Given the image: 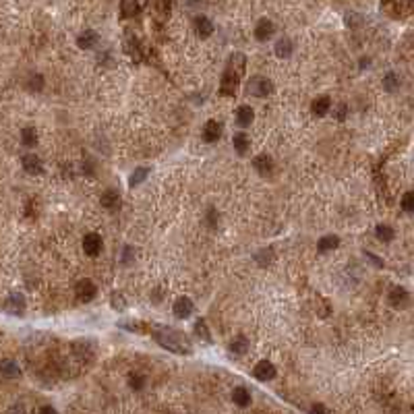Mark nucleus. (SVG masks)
<instances>
[{"instance_id":"nucleus-1","label":"nucleus","mask_w":414,"mask_h":414,"mask_svg":"<svg viewBox=\"0 0 414 414\" xmlns=\"http://www.w3.org/2000/svg\"><path fill=\"white\" fill-rule=\"evenodd\" d=\"M153 338L162 348L176 352V354H191L193 352V342L178 329H170V327H158L153 329Z\"/></svg>"},{"instance_id":"nucleus-2","label":"nucleus","mask_w":414,"mask_h":414,"mask_svg":"<svg viewBox=\"0 0 414 414\" xmlns=\"http://www.w3.org/2000/svg\"><path fill=\"white\" fill-rule=\"evenodd\" d=\"M272 89H274V83L261 75L251 77L246 83V95H253V97H265L272 93Z\"/></svg>"},{"instance_id":"nucleus-3","label":"nucleus","mask_w":414,"mask_h":414,"mask_svg":"<svg viewBox=\"0 0 414 414\" xmlns=\"http://www.w3.org/2000/svg\"><path fill=\"white\" fill-rule=\"evenodd\" d=\"M238 81H240V73L234 71L232 67H228L226 73H224V77H222L220 93H222V95H234V93H236V87H238Z\"/></svg>"},{"instance_id":"nucleus-4","label":"nucleus","mask_w":414,"mask_h":414,"mask_svg":"<svg viewBox=\"0 0 414 414\" xmlns=\"http://www.w3.org/2000/svg\"><path fill=\"white\" fill-rule=\"evenodd\" d=\"M75 294H77V298H79L81 302H89V300L95 298L97 290H95V284H93L91 280H81V282L77 284V288H75Z\"/></svg>"},{"instance_id":"nucleus-5","label":"nucleus","mask_w":414,"mask_h":414,"mask_svg":"<svg viewBox=\"0 0 414 414\" xmlns=\"http://www.w3.org/2000/svg\"><path fill=\"white\" fill-rule=\"evenodd\" d=\"M253 375L259 381H270V379L276 377V367L272 365L270 360H261V362H257V367L253 369Z\"/></svg>"},{"instance_id":"nucleus-6","label":"nucleus","mask_w":414,"mask_h":414,"mask_svg":"<svg viewBox=\"0 0 414 414\" xmlns=\"http://www.w3.org/2000/svg\"><path fill=\"white\" fill-rule=\"evenodd\" d=\"M174 315L178 317V319H187V317H191L193 315V310H195V304H193V300H189L187 296H180V298H176V302H174Z\"/></svg>"},{"instance_id":"nucleus-7","label":"nucleus","mask_w":414,"mask_h":414,"mask_svg":"<svg viewBox=\"0 0 414 414\" xmlns=\"http://www.w3.org/2000/svg\"><path fill=\"white\" fill-rule=\"evenodd\" d=\"M5 310L11 315H23L25 313V300L21 294H11L5 302Z\"/></svg>"},{"instance_id":"nucleus-8","label":"nucleus","mask_w":414,"mask_h":414,"mask_svg":"<svg viewBox=\"0 0 414 414\" xmlns=\"http://www.w3.org/2000/svg\"><path fill=\"white\" fill-rule=\"evenodd\" d=\"M83 251L89 257L99 255V251H101V238H99V234H95V232L85 234V238H83Z\"/></svg>"},{"instance_id":"nucleus-9","label":"nucleus","mask_w":414,"mask_h":414,"mask_svg":"<svg viewBox=\"0 0 414 414\" xmlns=\"http://www.w3.org/2000/svg\"><path fill=\"white\" fill-rule=\"evenodd\" d=\"M274 31H276L274 23H272L270 19H261V21L257 23V27H255V37H257L259 42H265L267 37L274 35Z\"/></svg>"},{"instance_id":"nucleus-10","label":"nucleus","mask_w":414,"mask_h":414,"mask_svg":"<svg viewBox=\"0 0 414 414\" xmlns=\"http://www.w3.org/2000/svg\"><path fill=\"white\" fill-rule=\"evenodd\" d=\"M220 135H222V127L218 125V120H210V122H205V127H203V139H205L207 143H214V141H218V139H220Z\"/></svg>"},{"instance_id":"nucleus-11","label":"nucleus","mask_w":414,"mask_h":414,"mask_svg":"<svg viewBox=\"0 0 414 414\" xmlns=\"http://www.w3.org/2000/svg\"><path fill=\"white\" fill-rule=\"evenodd\" d=\"M195 31L201 35V37H210L214 33V23L207 19V17H197L195 19Z\"/></svg>"},{"instance_id":"nucleus-12","label":"nucleus","mask_w":414,"mask_h":414,"mask_svg":"<svg viewBox=\"0 0 414 414\" xmlns=\"http://www.w3.org/2000/svg\"><path fill=\"white\" fill-rule=\"evenodd\" d=\"M329 108H332V99H329L327 95L317 97V99L313 101V106H310L313 114H317V116H325V114L329 112Z\"/></svg>"},{"instance_id":"nucleus-13","label":"nucleus","mask_w":414,"mask_h":414,"mask_svg":"<svg viewBox=\"0 0 414 414\" xmlns=\"http://www.w3.org/2000/svg\"><path fill=\"white\" fill-rule=\"evenodd\" d=\"M253 168H257V172H261V174H270L274 168V162H272L270 155L263 153V155H257L253 160Z\"/></svg>"},{"instance_id":"nucleus-14","label":"nucleus","mask_w":414,"mask_h":414,"mask_svg":"<svg viewBox=\"0 0 414 414\" xmlns=\"http://www.w3.org/2000/svg\"><path fill=\"white\" fill-rule=\"evenodd\" d=\"M23 168L29 174H39L42 172V160L37 158L35 153H29V155H25V158H23Z\"/></svg>"},{"instance_id":"nucleus-15","label":"nucleus","mask_w":414,"mask_h":414,"mask_svg":"<svg viewBox=\"0 0 414 414\" xmlns=\"http://www.w3.org/2000/svg\"><path fill=\"white\" fill-rule=\"evenodd\" d=\"M0 373H3L5 377H9V379H15V377L21 375V369H19V365L15 360H3L0 362Z\"/></svg>"},{"instance_id":"nucleus-16","label":"nucleus","mask_w":414,"mask_h":414,"mask_svg":"<svg viewBox=\"0 0 414 414\" xmlns=\"http://www.w3.org/2000/svg\"><path fill=\"white\" fill-rule=\"evenodd\" d=\"M253 118H255V112H253L251 106H240V108L236 110V122H238L240 127H249V125L253 122Z\"/></svg>"},{"instance_id":"nucleus-17","label":"nucleus","mask_w":414,"mask_h":414,"mask_svg":"<svg viewBox=\"0 0 414 414\" xmlns=\"http://www.w3.org/2000/svg\"><path fill=\"white\" fill-rule=\"evenodd\" d=\"M101 205L106 207V210H116L120 205V195L116 191H106L101 195Z\"/></svg>"},{"instance_id":"nucleus-18","label":"nucleus","mask_w":414,"mask_h":414,"mask_svg":"<svg viewBox=\"0 0 414 414\" xmlns=\"http://www.w3.org/2000/svg\"><path fill=\"white\" fill-rule=\"evenodd\" d=\"M141 11V5H139V0H122L120 3V13H122V17H135L137 13Z\"/></svg>"},{"instance_id":"nucleus-19","label":"nucleus","mask_w":414,"mask_h":414,"mask_svg":"<svg viewBox=\"0 0 414 414\" xmlns=\"http://www.w3.org/2000/svg\"><path fill=\"white\" fill-rule=\"evenodd\" d=\"M95 44H97V33H95V31H85V33H81L79 39H77V46H79L81 50H89V48H93Z\"/></svg>"},{"instance_id":"nucleus-20","label":"nucleus","mask_w":414,"mask_h":414,"mask_svg":"<svg viewBox=\"0 0 414 414\" xmlns=\"http://www.w3.org/2000/svg\"><path fill=\"white\" fill-rule=\"evenodd\" d=\"M338 244H340V238L332 234V236H323V238H319L317 249H319V253H329V251L338 249Z\"/></svg>"},{"instance_id":"nucleus-21","label":"nucleus","mask_w":414,"mask_h":414,"mask_svg":"<svg viewBox=\"0 0 414 414\" xmlns=\"http://www.w3.org/2000/svg\"><path fill=\"white\" fill-rule=\"evenodd\" d=\"M276 54H278L280 58H288V56L292 54V42H290L288 37L278 39V44H276Z\"/></svg>"},{"instance_id":"nucleus-22","label":"nucleus","mask_w":414,"mask_h":414,"mask_svg":"<svg viewBox=\"0 0 414 414\" xmlns=\"http://www.w3.org/2000/svg\"><path fill=\"white\" fill-rule=\"evenodd\" d=\"M249 350V340L244 336H236L232 342H230V352L232 354H244Z\"/></svg>"},{"instance_id":"nucleus-23","label":"nucleus","mask_w":414,"mask_h":414,"mask_svg":"<svg viewBox=\"0 0 414 414\" xmlns=\"http://www.w3.org/2000/svg\"><path fill=\"white\" fill-rule=\"evenodd\" d=\"M232 400H234L238 406H249V404H251V394H249L246 387H234Z\"/></svg>"},{"instance_id":"nucleus-24","label":"nucleus","mask_w":414,"mask_h":414,"mask_svg":"<svg viewBox=\"0 0 414 414\" xmlns=\"http://www.w3.org/2000/svg\"><path fill=\"white\" fill-rule=\"evenodd\" d=\"M232 143H234V149L242 155V153H246L249 151V147H251V141H249V137L244 135V133H238V135H234V139H232Z\"/></svg>"},{"instance_id":"nucleus-25","label":"nucleus","mask_w":414,"mask_h":414,"mask_svg":"<svg viewBox=\"0 0 414 414\" xmlns=\"http://www.w3.org/2000/svg\"><path fill=\"white\" fill-rule=\"evenodd\" d=\"M404 300H408V292H406L402 286H396V288L389 292V302H391L394 306H400V304H404Z\"/></svg>"},{"instance_id":"nucleus-26","label":"nucleus","mask_w":414,"mask_h":414,"mask_svg":"<svg viewBox=\"0 0 414 414\" xmlns=\"http://www.w3.org/2000/svg\"><path fill=\"white\" fill-rule=\"evenodd\" d=\"M195 334H197L203 342H207V344H212V342H214V338L210 336V329H207V323H205L203 319H199V321L195 323Z\"/></svg>"},{"instance_id":"nucleus-27","label":"nucleus","mask_w":414,"mask_h":414,"mask_svg":"<svg viewBox=\"0 0 414 414\" xmlns=\"http://www.w3.org/2000/svg\"><path fill=\"white\" fill-rule=\"evenodd\" d=\"M21 141H23V145L25 147H33L35 143H37V133H35V129H23L21 131Z\"/></svg>"},{"instance_id":"nucleus-28","label":"nucleus","mask_w":414,"mask_h":414,"mask_svg":"<svg viewBox=\"0 0 414 414\" xmlns=\"http://www.w3.org/2000/svg\"><path fill=\"white\" fill-rule=\"evenodd\" d=\"M147 174H149V168H137L133 174H131V178H129V182H131V187H135V184H141L145 178H147Z\"/></svg>"},{"instance_id":"nucleus-29","label":"nucleus","mask_w":414,"mask_h":414,"mask_svg":"<svg viewBox=\"0 0 414 414\" xmlns=\"http://www.w3.org/2000/svg\"><path fill=\"white\" fill-rule=\"evenodd\" d=\"M228 67H232V69H236L240 75L244 73V56L242 54H238V52H234V54L230 56V63H228Z\"/></svg>"},{"instance_id":"nucleus-30","label":"nucleus","mask_w":414,"mask_h":414,"mask_svg":"<svg viewBox=\"0 0 414 414\" xmlns=\"http://www.w3.org/2000/svg\"><path fill=\"white\" fill-rule=\"evenodd\" d=\"M377 238L383 240V242H389L394 238V230L389 226H385V224H379L377 226Z\"/></svg>"},{"instance_id":"nucleus-31","label":"nucleus","mask_w":414,"mask_h":414,"mask_svg":"<svg viewBox=\"0 0 414 414\" xmlns=\"http://www.w3.org/2000/svg\"><path fill=\"white\" fill-rule=\"evenodd\" d=\"M402 210L408 212V214L414 212V193H406V195L402 197Z\"/></svg>"},{"instance_id":"nucleus-32","label":"nucleus","mask_w":414,"mask_h":414,"mask_svg":"<svg viewBox=\"0 0 414 414\" xmlns=\"http://www.w3.org/2000/svg\"><path fill=\"white\" fill-rule=\"evenodd\" d=\"M383 85H385V89H387V91H394V89H398L400 81L396 79V75H394V73H387V75H385V79H383Z\"/></svg>"},{"instance_id":"nucleus-33","label":"nucleus","mask_w":414,"mask_h":414,"mask_svg":"<svg viewBox=\"0 0 414 414\" xmlns=\"http://www.w3.org/2000/svg\"><path fill=\"white\" fill-rule=\"evenodd\" d=\"M125 298H122V294H112V306L114 308H118V310H125V302H122Z\"/></svg>"},{"instance_id":"nucleus-34","label":"nucleus","mask_w":414,"mask_h":414,"mask_svg":"<svg viewBox=\"0 0 414 414\" xmlns=\"http://www.w3.org/2000/svg\"><path fill=\"white\" fill-rule=\"evenodd\" d=\"M131 387L141 389V387H143V379H141V377H131Z\"/></svg>"},{"instance_id":"nucleus-35","label":"nucleus","mask_w":414,"mask_h":414,"mask_svg":"<svg viewBox=\"0 0 414 414\" xmlns=\"http://www.w3.org/2000/svg\"><path fill=\"white\" fill-rule=\"evenodd\" d=\"M131 255H133V249H131V246H125V257H122V263H125V265H129Z\"/></svg>"},{"instance_id":"nucleus-36","label":"nucleus","mask_w":414,"mask_h":414,"mask_svg":"<svg viewBox=\"0 0 414 414\" xmlns=\"http://www.w3.org/2000/svg\"><path fill=\"white\" fill-rule=\"evenodd\" d=\"M310 412H327V408H325V406H321V404H315L313 408H310Z\"/></svg>"},{"instance_id":"nucleus-37","label":"nucleus","mask_w":414,"mask_h":414,"mask_svg":"<svg viewBox=\"0 0 414 414\" xmlns=\"http://www.w3.org/2000/svg\"><path fill=\"white\" fill-rule=\"evenodd\" d=\"M344 114H346V106H340V110H338V118L344 120Z\"/></svg>"},{"instance_id":"nucleus-38","label":"nucleus","mask_w":414,"mask_h":414,"mask_svg":"<svg viewBox=\"0 0 414 414\" xmlns=\"http://www.w3.org/2000/svg\"><path fill=\"white\" fill-rule=\"evenodd\" d=\"M42 412H54V408H52V406H46V408H42Z\"/></svg>"},{"instance_id":"nucleus-39","label":"nucleus","mask_w":414,"mask_h":414,"mask_svg":"<svg viewBox=\"0 0 414 414\" xmlns=\"http://www.w3.org/2000/svg\"><path fill=\"white\" fill-rule=\"evenodd\" d=\"M145 3H147V0H139V5H141V7H143V5H145Z\"/></svg>"}]
</instances>
